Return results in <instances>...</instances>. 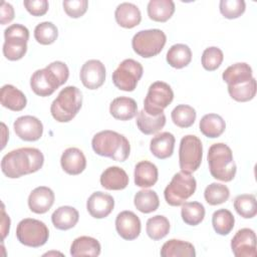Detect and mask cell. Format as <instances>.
<instances>
[{
  "label": "cell",
  "instance_id": "cell-1",
  "mask_svg": "<svg viewBox=\"0 0 257 257\" xmlns=\"http://www.w3.org/2000/svg\"><path fill=\"white\" fill-rule=\"evenodd\" d=\"M44 163V156L36 148H19L6 154L1 161L2 173L10 179L39 171Z\"/></svg>",
  "mask_w": 257,
  "mask_h": 257
},
{
  "label": "cell",
  "instance_id": "cell-2",
  "mask_svg": "<svg viewBox=\"0 0 257 257\" xmlns=\"http://www.w3.org/2000/svg\"><path fill=\"white\" fill-rule=\"evenodd\" d=\"M69 76V69L62 61H53L42 69H37L30 78L32 91L42 97L51 95L63 85Z\"/></svg>",
  "mask_w": 257,
  "mask_h": 257
},
{
  "label": "cell",
  "instance_id": "cell-3",
  "mask_svg": "<svg viewBox=\"0 0 257 257\" xmlns=\"http://www.w3.org/2000/svg\"><path fill=\"white\" fill-rule=\"evenodd\" d=\"M91 147L96 155L110 158L116 162H124L131 153L128 140L124 136L109 130L95 134L91 140Z\"/></svg>",
  "mask_w": 257,
  "mask_h": 257
},
{
  "label": "cell",
  "instance_id": "cell-4",
  "mask_svg": "<svg viewBox=\"0 0 257 257\" xmlns=\"http://www.w3.org/2000/svg\"><path fill=\"white\" fill-rule=\"evenodd\" d=\"M207 160L212 177L222 182H230L236 175V164L232 150L224 143L213 144L208 151Z\"/></svg>",
  "mask_w": 257,
  "mask_h": 257
},
{
  "label": "cell",
  "instance_id": "cell-5",
  "mask_svg": "<svg viewBox=\"0 0 257 257\" xmlns=\"http://www.w3.org/2000/svg\"><path fill=\"white\" fill-rule=\"evenodd\" d=\"M82 105V94L79 88L68 85L60 90L50 105L52 117L58 122H68L77 114Z\"/></svg>",
  "mask_w": 257,
  "mask_h": 257
},
{
  "label": "cell",
  "instance_id": "cell-6",
  "mask_svg": "<svg viewBox=\"0 0 257 257\" xmlns=\"http://www.w3.org/2000/svg\"><path fill=\"white\" fill-rule=\"evenodd\" d=\"M196 188V179L191 174L181 171L174 175L170 184L166 187L164 197L170 206L178 207L194 195Z\"/></svg>",
  "mask_w": 257,
  "mask_h": 257
},
{
  "label": "cell",
  "instance_id": "cell-7",
  "mask_svg": "<svg viewBox=\"0 0 257 257\" xmlns=\"http://www.w3.org/2000/svg\"><path fill=\"white\" fill-rule=\"evenodd\" d=\"M166 41L167 36L161 29L141 30L134 35L132 47L138 55L144 58H151L161 53Z\"/></svg>",
  "mask_w": 257,
  "mask_h": 257
},
{
  "label": "cell",
  "instance_id": "cell-8",
  "mask_svg": "<svg viewBox=\"0 0 257 257\" xmlns=\"http://www.w3.org/2000/svg\"><path fill=\"white\" fill-rule=\"evenodd\" d=\"M3 54L11 61L21 59L27 51L29 30L22 24L15 23L4 30Z\"/></svg>",
  "mask_w": 257,
  "mask_h": 257
},
{
  "label": "cell",
  "instance_id": "cell-9",
  "mask_svg": "<svg viewBox=\"0 0 257 257\" xmlns=\"http://www.w3.org/2000/svg\"><path fill=\"white\" fill-rule=\"evenodd\" d=\"M48 237L49 230L40 220L25 218L17 225L16 238L22 245L38 248L47 242Z\"/></svg>",
  "mask_w": 257,
  "mask_h": 257
},
{
  "label": "cell",
  "instance_id": "cell-10",
  "mask_svg": "<svg viewBox=\"0 0 257 257\" xmlns=\"http://www.w3.org/2000/svg\"><path fill=\"white\" fill-rule=\"evenodd\" d=\"M203 145L201 140L194 135L182 138L179 148V165L181 171L191 174L197 171L202 163Z\"/></svg>",
  "mask_w": 257,
  "mask_h": 257
},
{
  "label": "cell",
  "instance_id": "cell-11",
  "mask_svg": "<svg viewBox=\"0 0 257 257\" xmlns=\"http://www.w3.org/2000/svg\"><path fill=\"white\" fill-rule=\"evenodd\" d=\"M174 91L172 87L164 81L153 82L144 100V110L150 115H159L173 101Z\"/></svg>",
  "mask_w": 257,
  "mask_h": 257
},
{
  "label": "cell",
  "instance_id": "cell-12",
  "mask_svg": "<svg viewBox=\"0 0 257 257\" xmlns=\"http://www.w3.org/2000/svg\"><path fill=\"white\" fill-rule=\"evenodd\" d=\"M143 65L132 58L122 60L112 72V82L120 90L134 91L142 78Z\"/></svg>",
  "mask_w": 257,
  "mask_h": 257
},
{
  "label": "cell",
  "instance_id": "cell-13",
  "mask_svg": "<svg viewBox=\"0 0 257 257\" xmlns=\"http://www.w3.org/2000/svg\"><path fill=\"white\" fill-rule=\"evenodd\" d=\"M231 249L236 257H255L257 255L255 232L249 228L238 230L231 240Z\"/></svg>",
  "mask_w": 257,
  "mask_h": 257
},
{
  "label": "cell",
  "instance_id": "cell-14",
  "mask_svg": "<svg viewBox=\"0 0 257 257\" xmlns=\"http://www.w3.org/2000/svg\"><path fill=\"white\" fill-rule=\"evenodd\" d=\"M105 74L104 64L100 60L89 59L81 66L79 77L86 88L97 89L104 83Z\"/></svg>",
  "mask_w": 257,
  "mask_h": 257
},
{
  "label": "cell",
  "instance_id": "cell-15",
  "mask_svg": "<svg viewBox=\"0 0 257 257\" xmlns=\"http://www.w3.org/2000/svg\"><path fill=\"white\" fill-rule=\"evenodd\" d=\"M16 136L25 142L38 141L43 134L42 122L33 115H22L13 123Z\"/></svg>",
  "mask_w": 257,
  "mask_h": 257
},
{
  "label": "cell",
  "instance_id": "cell-16",
  "mask_svg": "<svg viewBox=\"0 0 257 257\" xmlns=\"http://www.w3.org/2000/svg\"><path fill=\"white\" fill-rule=\"evenodd\" d=\"M141 220L132 211H122L115 218V230L124 240L132 241L137 239L141 233Z\"/></svg>",
  "mask_w": 257,
  "mask_h": 257
},
{
  "label": "cell",
  "instance_id": "cell-17",
  "mask_svg": "<svg viewBox=\"0 0 257 257\" xmlns=\"http://www.w3.org/2000/svg\"><path fill=\"white\" fill-rule=\"evenodd\" d=\"M114 208V199L109 194L97 191L92 193L86 201V209L89 215L95 219L107 217Z\"/></svg>",
  "mask_w": 257,
  "mask_h": 257
},
{
  "label": "cell",
  "instance_id": "cell-18",
  "mask_svg": "<svg viewBox=\"0 0 257 257\" xmlns=\"http://www.w3.org/2000/svg\"><path fill=\"white\" fill-rule=\"evenodd\" d=\"M53 191L45 186H40L32 190L28 197V207L35 214H44L50 210L54 204Z\"/></svg>",
  "mask_w": 257,
  "mask_h": 257
},
{
  "label": "cell",
  "instance_id": "cell-19",
  "mask_svg": "<svg viewBox=\"0 0 257 257\" xmlns=\"http://www.w3.org/2000/svg\"><path fill=\"white\" fill-rule=\"evenodd\" d=\"M60 165L66 174L76 176L85 170L86 159L81 150L77 148H68L61 155Z\"/></svg>",
  "mask_w": 257,
  "mask_h": 257
},
{
  "label": "cell",
  "instance_id": "cell-20",
  "mask_svg": "<svg viewBox=\"0 0 257 257\" xmlns=\"http://www.w3.org/2000/svg\"><path fill=\"white\" fill-rule=\"evenodd\" d=\"M100 185L110 191H119L126 188L130 179L126 172L116 166L108 167L100 175Z\"/></svg>",
  "mask_w": 257,
  "mask_h": 257
},
{
  "label": "cell",
  "instance_id": "cell-21",
  "mask_svg": "<svg viewBox=\"0 0 257 257\" xmlns=\"http://www.w3.org/2000/svg\"><path fill=\"white\" fill-rule=\"evenodd\" d=\"M116 23L123 28H134L142 21V14L139 7L133 3L123 2L117 5L114 11Z\"/></svg>",
  "mask_w": 257,
  "mask_h": 257
},
{
  "label": "cell",
  "instance_id": "cell-22",
  "mask_svg": "<svg viewBox=\"0 0 257 257\" xmlns=\"http://www.w3.org/2000/svg\"><path fill=\"white\" fill-rule=\"evenodd\" d=\"M109 112L115 119L130 120L137 115L138 104L132 97L119 96L110 102Z\"/></svg>",
  "mask_w": 257,
  "mask_h": 257
},
{
  "label": "cell",
  "instance_id": "cell-23",
  "mask_svg": "<svg viewBox=\"0 0 257 257\" xmlns=\"http://www.w3.org/2000/svg\"><path fill=\"white\" fill-rule=\"evenodd\" d=\"M135 184L140 188L153 187L159 178L158 168L150 161H141L135 167Z\"/></svg>",
  "mask_w": 257,
  "mask_h": 257
},
{
  "label": "cell",
  "instance_id": "cell-24",
  "mask_svg": "<svg viewBox=\"0 0 257 257\" xmlns=\"http://www.w3.org/2000/svg\"><path fill=\"white\" fill-rule=\"evenodd\" d=\"M175 137L169 132H164L153 137L150 143L151 153L160 160L170 158L174 153Z\"/></svg>",
  "mask_w": 257,
  "mask_h": 257
},
{
  "label": "cell",
  "instance_id": "cell-25",
  "mask_svg": "<svg viewBox=\"0 0 257 257\" xmlns=\"http://www.w3.org/2000/svg\"><path fill=\"white\" fill-rule=\"evenodd\" d=\"M0 101L4 107L13 111H20L27 104L25 94L11 84H5L1 87Z\"/></svg>",
  "mask_w": 257,
  "mask_h": 257
},
{
  "label": "cell",
  "instance_id": "cell-26",
  "mask_svg": "<svg viewBox=\"0 0 257 257\" xmlns=\"http://www.w3.org/2000/svg\"><path fill=\"white\" fill-rule=\"evenodd\" d=\"M79 219L78 211L71 206H61L57 208L51 215L53 226L62 231L73 228Z\"/></svg>",
  "mask_w": 257,
  "mask_h": 257
},
{
  "label": "cell",
  "instance_id": "cell-27",
  "mask_svg": "<svg viewBox=\"0 0 257 257\" xmlns=\"http://www.w3.org/2000/svg\"><path fill=\"white\" fill-rule=\"evenodd\" d=\"M222 78L228 84V86L247 82L253 78L252 68L246 62H237L224 70Z\"/></svg>",
  "mask_w": 257,
  "mask_h": 257
},
{
  "label": "cell",
  "instance_id": "cell-28",
  "mask_svg": "<svg viewBox=\"0 0 257 257\" xmlns=\"http://www.w3.org/2000/svg\"><path fill=\"white\" fill-rule=\"evenodd\" d=\"M100 251V243L95 238L89 236L77 237L70 246V255L73 257L98 256Z\"/></svg>",
  "mask_w": 257,
  "mask_h": 257
},
{
  "label": "cell",
  "instance_id": "cell-29",
  "mask_svg": "<svg viewBox=\"0 0 257 257\" xmlns=\"http://www.w3.org/2000/svg\"><path fill=\"white\" fill-rule=\"evenodd\" d=\"M162 257H195L193 244L179 239H171L164 243L160 252Z\"/></svg>",
  "mask_w": 257,
  "mask_h": 257
},
{
  "label": "cell",
  "instance_id": "cell-30",
  "mask_svg": "<svg viewBox=\"0 0 257 257\" xmlns=\"http://www.w3.org/2000/svg\"><path fill=\"white\" fill-rule=\"evenodd\" d=\"M199 128L205 137L216 139L225 132L226 122L224 118L217 113H207L201 118Z\"/></svg>",
  "mask_w": 257,
  "mask_h": 257
},
{
  "label": "cell",
  "instance_id": "cell-31",
  "mask_svg": "<svg viewBox=\"0 0 257 257\" xmlns=\"http://www.w3.org/2000/svg\"><path fill=\"white\" fill-rule=\"evenodd\" d=\"M137 126L145 135H154L160 132L166 124V115L161 113L159 115H150L144 109L138 112Z\"/></svg>",
  "mask_w": 257,
  "mask_h": 257
},
{
  "label": "cell",
  "instance_id": "cell-32",
  "mask_svg": "<svg viewBox=\"0 0 257 257\" xmlns=\"http://www.w3.org/2000/svg\"><path fill=\"white\" fill-rule=\"evenodd\" d=\"M147 11L153 21L166 22L175 12V3L172 0H151L148 3Z\"/></svg>",
  "mask_w": 257,
  "mask_h": 257
},
{
  "label": "cell",
  "instance_id": "cell-33",
  "mask_svg": "<svg viewBox=\"0 0 257 257\" xmlns=\"http://www.w3.org/2000/svg\"><path fill=\"white\" fill-rule=\"evenodd\" d=\"M166 60L170 66L181 69L190 64L192 60L191 48L183 43H177L170 47L167 52Z\"/></svg>",
  "mask_w": 257,
  "mask_h": 257
},
{
  "label": "cell",
  "instance_id": "cell-34",
  "mask_svg": "<svg viewBox=\"0 0 257 257\" xmlns=\"http://www.w3.org/2000/svg\"><path fill=\"white\" fill-rule=\"evenodd\" d=\"M135 207L144 214H149L158 210L160 200L158 194L153 190H141L134 197Z\"/></svg>",
  "mask_w": 257,
  "mask_h": 257
},
{
  "label": "cell",
  "instance_id": "cell-35",
  "mask_svg": "<svg viewBox=\"0 0 257 257\" xmlns=\"http://www.w3.org/2000/svg\"><path fill=\"white\" fill-rule=\"evenodd\" d=\"M146 231L151 239L155 241L161 240L169 234L170 222L167 217L163 215H156L148 219L146 224Z\"/></svg>",
  "mask_w": 257,
  "mask_h": 257
},
{
  "label": "cell",
  "instance_id": "cell-36",
  "mask_svg": "<svg viewBox=\"0 0 257 257\" xmlns=\"http://www.w3.org/2000/svg\"><path fill=\"white\" fill-rule=\"evenodd\" d=\"M235 218L227 209H219L213 213L212 225L215 232L219 235H228L234 228Z\"/></svg>",
  "mask_w": 257,
  "mask_h": 257
},
{
  "label": "cell",
  "instance_id": "cell-37",
  "mask_svg": "<svg viewBox=\"0 0 257 257\" xmlns=\"http://www.w3.org/2000/svg\"><path fill=\"white\" fill-rule=\"evenodd\" d=\"M257 84L256 79L253 77L247 82H243L237 85L228 86V92L230 96L239 102H246L254 98L256 95Z\"/></svg>",
  "mask_w": 257,
  "mask_h": 257
},
{
  "label": "cell",
  "instance_id": "cell-38",
  "mask_svg": "<svg viewBox=\"0 0 257 257\" xmlns=\"http://www.w3.org/2000/svg\"><path fill=\"white\" fill-rule=\"evenodd\" d=\"M181 216L187 225L197 226L205 218V208L199 202H185L182 205Z\"/></svg>",
  "mask_w": 257,
  "mask_h": 257
},
{
  "label": "cell",
  "instance_id": "cell-39",
  "mask_svg": "<svg viewBox=\"0 0 257 257\" xmlns=\"http://www.w3.org/2000/svg\"><path fill=\"white\" fill-rule=\"evenodd\" d=\"M196 110L188 104H178L171 112L173 122L182 128L190 127L196 120Z\"/></svg>",
  "mask_w": 257,
  "mask_h": 257
},
{
  "label": "cell",
  "instance_id": "cell-40",
  "mask_svg": "<svg viewBox=\"0 0 257 257\" xmlns=\"http://www.w3.org/2000/svg\"><path fill=\"white\" fill-rule=\"evenodd\" d=\"M234 209L245 219H251L257 214L256 197L253 194L238 195L234 199Z\"/></svg>",
  "mask_w": 257,
  "mask_h": 257
},
{
  "label": "cell",
  "instance_id": "cell-41",
  "mask_svg": "<svg viewBox=\"0 0 257 257\" xmlns=\"http://www.w3.org/2000/svg\"><path fill=\"white\" fill-rule=\"evenodd\" d=\"M230 197V191L226 185L220 183H212L208 185L204 191V198L211 206H217L225 203Z\"/></svg>",
  "mask_w": 257,
  "mask_h": 257
},
{
  "label": "cell",
  "instance_id": "cell-42",
  "mask_svg": "<svg viewBox=\"0 0 257 257\" xmlns=\"http://www.w3.org/2000/svg\"><path fill=\"white\" fill-rule=\"evenodd\" d=\"M58 36L57 27L49 21H44L36 25L34 28V38L42 45L52 44Z\"/></svg>",
  "mask_w": 257,
  "mask_h": 257
},
{
  "label": "cell",
  "instance_id": "cell-43",
  "mask_svg": "<svg viewBox=\"0 0 257 257\" xmlns=\"http://www.w3.org/2000/svg\"><path fill=\"white\" fill-rule=\"evenodd\" d=\"M224 59L223 51L216 46H210L203 51L202 66L208 71H214L220 67Z\"/></svg>",
  "mask_w": 257,
  "mask_h": 257
},
{
  "label": "cell",
  "instance_id": "cell-44",
  "mask_svg": "<svg viewBox=\"0 0 257 257\" xmlns=\"http://www.w3.org/2000/svg\"><path fill=\"white\" fill-rule=\"evenodd\" d=\"M219 9L225 18L236 19L245 12L246 4L244 0H221Z\"/></svg>",
  "mask_w": 257,
  "mask_h": 257
},
{
  "label": "cell",
  "instance_id": "cell-45",
  "mask_svg": "<svg viewBox=\"0 0 257 257\" xmlns=\"http://www.w3.org/2000/svg\"><path fill=\"white\" fill-rule=\"evenodd\" d=\"M64 12L71 18H79L87 10V0H65L62 2Z\"/></svg>",
  "mask_w": 257,
  "mask_h": 257
},
{
  "label": "cell",
  "instance_id": "cell-46",
  "mask_svg": "<svg viewBox=\"0 0 257 257\" xmlns=\"http://www.w3.org/2000/svg\"><path fill=\"white\" fill-rule=\"evenodd\" d=\"M23 5L32 16H43L49 8L47 0H24Z\"/></svg>",
  "mask_w": 257,
  "mask_h": 257
},
{
  "label": "cell",
  "instance_id": "cell-47",
  "mask_svg": "<svg viewBox=\"0 0 257 257\" xmlns=\"http://www.w3.org/2000/svg\"><path fill=\"white\" fill-rule=\"evenodd\" d=\"M14 19V8L10 3L3 1L0 7V22L5 25Z\"/></svg>",
  "mask_w": 257,
  "mask_h": 257
},
{
  "label": "cell",
  "instance_id": "cell-48",
  "mask_svg": "<svg viewBox=\"0 0 257 257\" xmlns=\"http://www.w3.org/2000/svg\"><path fill=\"white\" fill-rule=\"evenodd\" d=\"M1 232H2V239L4 240L6 236L9 234V229H10V218L9 216L5 213L4 206L2 207V220H1Z\"/></svg>",
  "mask_w": 257,
  "mask_h": 257
}]
</instances>
